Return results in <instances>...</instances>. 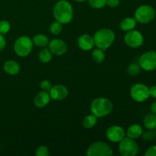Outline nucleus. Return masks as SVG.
<instances>
[{
    "label": "nucleus",
    "mask_w": 156,
    "mask_h": 156,
    "mask_svg": "<svg viewBox=\"0 0 156 156\" xmlns=\"http://www.w3.org/2000/svg\"><path fill=\"white\" fill-rule=\"evenodd\" d=\"M55 20L62 24H69L73 18L74 12L71 3L67 0H59L53 7Z\"/></svg>",
    "instance_id": "obj_1"
},
{
    "label": "nucleus",
    "mask_w": 156,
    "mask_h": 156,
    "mask_svg": "<svg viewBox=\"0 0 156 156\" xmlns=\"http://www.w3.org/2000/svg\"><path fill=\"white\" fill-rule=\"evenodd\" d=\"M114 105L107 98H97L92 101L90 106L91 114L97 117H104L109 115L113 111Z\"/></svg>",
    "instance_id": "obj_2"
},
{
    "label": "nucleus",
    "mask_w": 156,
    "mask_h": 156,
    "mask_svg": "<svg viewBox=\"0 0 156 156\" xmlns=\"http://www.w3.org/2000/svg\"><path fill=\"white\" fill-rule=\"evenodd\" d=\"M93 37L94 45L105 51L115 41V33L110 28H101L94 33Z\"/></svg>",
    "instance_id": "obj_3"
},
{
    "label": "nucleus",
    "mask_w": 156,
    "mask_h": 156,
    "mask_svg": "<svg viewBox=\"0 0 156 156\" xmlns=\"http://www.w3.org/2000/svg\"><path fill=\"white\" fill-rule=\"evenodd\" d=\"M33 46L32 39L27 36H21L15 40L14 43V51L17 56L26 57L31 53Z\"/></svg>",
    "instance_id": "obj_4"
},
{
    "label": "nucleus",
    "mask_w": 156,
    "mask_h": 156,
    "mask_svg": "<svg viewBox=\"0 0 156 156\" xmlns=\"http://www.w3.org/2000/svg\"><path fill=\"white\" fill-rule=\"evenodd\" d=\"M113 149L108 143L97 141L91 143L87 149L86 154L88 156H111Z\"/></svg>",
    "instance_id": "obj_5"
},
{
    "label": "nucleus",
    "mask_w": 156,
    "mask_h": 156,
    "mask_svg": "<svg viewBox=\"0 0 156 156\" xmlns=\"http://www.w3.org/2000/svg\"><path fill=\"white\" fill-rule=\"evenodd\" d=\"M155 9L149 5H143L138 7L134 14V18L140 24H149L155 18Z\"/></svg>",
    "instance_id": "obj_6"
},
{
    "label": "nucleus",
    "mask_w": 156,
    "mask_h": 156,
    "mask_svg": "<svg viewBox=\"0 0 156 156\" xmlns=\"http://www.w3.org/2000/svg\"><path fill=\"white\" fill-rule=\"evenodd\" d=\"M118 143V151L121 155L136 156L139 153L140 148L135 140L125 136Z\"/></svg>",
    "instance_id": "obj_7"
},
{
    "label": "nucleus",
    "mask_w": 156,
    "mask_h": 156,
    "mask_svg": "<svg viewBox=\"0 0 156 156\" xmlns=\"http://www.w3.org/2000/svg\"><path fill=\"white\" fill-rule=\"evenodd\" d=\"M130 96L135 101L144 102L149 98V88L143 83H136L130 88Z\"/></svg>",
    "instance_id": "obj_8"
},
{
    "label": "nucleus",
    "mask_w": 156,
    "mask_h": 156,
    "mask_svg": "<svg viewBox=\"0 0 156 156\" xmlns=\"http://www.w3.org/2000/svg\"><path fill=\"white\" fill-rule=\"evenodd\" d=\"M139 64L145 71L151 72L156 69V51L150 50L143 53L139 59Z\"/></svg>",
    "instance_id": "obj_9"
},
{
    "label": "nucleus",
    "mask_w": 156,
    "mask_h": 156,
    "mask_svg": "<svg viewBox=\"0 0 156 156\" xmlns=\"http://www.w3.org/2000/svg\"><path fill=\"white\" fill-rule=\"evenodd\" d=\"M125 44L130 48H138L143 45L144 37L141 32L136 30H132L126 32L123 37Z\"/></svg>",
    "instance_id": "obj_10"
},
{
    "label": "nucleus",
    "mask_w": 156,
    "mask_h": 156,
    "mask_svg": "<svg viewBox=\"0 0 156 156\" xmlns=\"http://www.w3.org/2000/svg\"><path fill=\"white\" fill-rule=\"evenodd\" d=\"M126 136V132L120 126L113 125L106 131V137L111 143H119Z\"/></svg>",
    "instance_id": "obj_11"
},
{
    "label": "nucleus",
    "mask_w": 156,
    "mask_h": 156,
    "mask_svg": "<svg viewBox=\"0 0 156 156\" xmlns=\"http://www.w3.org/2000/svg\"><path fill=\"white\" fill-rule=\"evenodd\" d=\"M50 50L53 55L56 56H62L64 55L67 51V44L64 41L59 38H54L49 42L48 44Z\"/></svg>",
    "instance_id": "obj_12"
},
{
    "label": "nucleus",
    "mask_w": 156,
    "mask_h": 156,
    "mask_svg": "<svg viewBox=\"0 0 156 156\" xmlns=\"http://www.w3.org/2000/svg\"><path fill=\"white\" fill-rule=\"evenodd\" d=\"M49 94H50L51 99L60 101L66 98L69 94V91L65 85L58 84V85L52 86V88L49 91Z\"/></svg>",
    "instance_id": "obj_13"
},
{
    "label": "nucleus",
    "mask_w": 156,
    "mask_h": 156,
    "mask_svg": "<svg viewBox=\"0 0 156 156\" xmlns=\"http://www.w3.org/2000/svg\"><path fill=\"white\" fill-rule=\"evenodd\" d=\"M78 46L84 51H89L94 47V37L88 34H84L78 38Z\"/></svg>",
    "instance_id": "obj_14"
},
{
    "label": "nucleus",
    "mask_w": 156,
    "mask_h": 156,
    "mask_svg": "<svg viewBox=\"0 0 156 156\" xmlns=\"http://www.w3.org/2000/svg\"><path fill=\"white\" fill-rule=\"evenodd\" d=\"M50 99L51 98H50L48 91H41L35 95L34 98V104L37 108H42L47 106L50 103Z\"/></svg>",
    "instance_id": "obj_15"
},
{
    "label": "nucleus",
    "mask_w": 156,
    "mask_h": 156,
    "mask_svg": "<svg viewBox=\"0 0 156 156\" xmlns=\"http://www.w3.org/2000/svg\"><path fill=\"white\" fill-rule=\"evenodd\" d=\"M3 69L7 74L11 75V76H15V75L18 74L20 69H21L19 63L16 61L12 60V59L5 62L4 65H3Z\"/></svg>",
    "instance_id": "obj_16"
},
{
    "label": "nucleus",
    "mask_w": 156,
    "mask_h": 156,
    "mask_svg": "<svg viewBox=\"0 0 156 156\" xmlns=\"http://www.w3.org/2000/svg\"><path fill=\"white\" fill-rule=\"evenodd\" d=\"M143 133V129L140 125L139 124H132L127 128L126 132V136L133 140L139 139L142 136Z\"/></svg>",
    "instance_id": "obj_17"
},
{
    "label": "nucleus",
    "mask_w": 156,
    "mask_h": 156,
    "mask_svg": "<svg viewBox=\"0 0 156 156\" xmlns=\"http://www.w3.org/2000/svg\"><path fill=\"white\" fill-rule=\"evenodd\" d=\"M137 21H136V19L132 17H127V18H123L121 21L120 24V29H121L123 31L127 32L129 30H133L134 28L136 26Z\"/></svg>",
    "instance_id": "obj_18"
},
{
    "label": "nucleus",
    "mask_w": 156,
    "mask_h": 156,
    "mask_svg": "<svg viewBox=\"0 0 156 156\" xmlns=\"http://www.w3.org/2000/svg\"><path fill=\"white\" fill-rule=\"evenodd\" d=\"M34 45L37 46V47H46L49 44V38L47 35L44 34H36L32 39Z\"/></svg>",
    "instance_id": "obj_19"
},
{
    "label": "nucleus",
    "mask_w": 156,
    "mask_h": 156,
    "mask_svg": "<svg viewBox=\"0 0 156 156\" xmlns=\"http://www.w3.org/2000/svg\"><path fill=\"white\" fill-rule=\"evenodd\" d=\"M143 123L146 129H156V114H149L145 117Z\"/></svg>",
    "instance_id": "obj_20"
},
{
    "label": "nucleus",
    "mask_w": 156,
    "mask_h": 156,
    "mask_svg": "<svg viewBox=\"0 0 156 156\" xmlns=\"http://www.w3.org/2000/svg\"><path fill=\"white\" fill-rule=\"evenodd\" d=\"M38 57H39L40 61L41 62H43V63H47V62H49L52 59L53 53H51V51H50L49 48L43 47L41 51L39 52Z\"/></svg>",
    "instance_id": "obj_21"
},
{
    "label": "nucleus",
    "mask_w": 156,
    "mask_h": 156,
    "mask_svg": "<svg viewBox=\"0 0 156 156\" xmlns=\"http://www.w3.org/2000/svg\"><path fill=\"white\" fill-rule=\"evenodd\" d=\"M98 117L94 116V114H91L89 115H87L82 120V126L85 129H91L94 127L97 123Z\"/></svg>",
    "instance_id": "obj_22"
},
{
    "label": "nucleus",
    "mask_w": 156,
    "mask_h": 156,
    "mask_svg": "<svg viewBox=\"0 0 156 156\" xmlns=\"http://www.w3.org/2000/svg\"><path fill=\"white\" fill-rule=\"evenodd\" d=\"M91 57H92V59L94 60V62L101 63L105 59V50L97 47V48L93 50L92 53H91Z\"/></svg>",
    "instance_id": "obj_23"
},
{
    "label": "nucleus",
    "mask_w": 156,
    "mask_h": 156,
    "mask_svg": "<svg viewBox=\"0 0 156 156\" xmlns=\"http://www.w3.org/2000/svg\"><path fill=\"white\" fill-rule=\"evenodd\" d=\"M140 69H141V67H140V64L137 63V62H131L127 66L126 72L129 76H134L140 73Z\"/></svg>",
    "instance_id": "obj_24"
},
{
    "label": "nucleus",
    "mask_w": 156,
    "mask_h": 156,
    "mask_svg": "<svg viewBox=\"0 0 156 156\" xmlns=\"http://www.w3.org/2000/svg\"><path fill=\"white\" fill-rule=\"evenodd\" d=\"M62 30V24L58 22V21H54L52 23L50 26V31L52 34L53 35H59Z\"/></svg>",
    "instance_id": "obj_25"
},
{
    "label": "nucleus",
    "mask_w": 156,
    "mask_h": 156,
    "mask_svg": "<svg viewBox=\"0 0 156 156\" xmlns=\"http://www.w3.org/2000/svg\"><path fill=\"white\" fill-rule=\"evenodd\" d=\"M88 4L93 9H100L107 5V0H88Z\"/></svg>",
    "instance_id": "obj_26"
},
{
    "label": "nucleus",
    "mask_w": 156,
    "mask_h": 156,
    "mask_svg": "<svg viewBox=\"0 0 156 156\" xmlns=\"http://www.w3.org/2000/svg\"><path fill=\"white\" fill-rule=\"evenodd\" d=\"M11 24L7 20H2L0 21V34H6L10 30Z\"/></svg>",
    "instance_id": "obj_27"
},
{
    "label": "nucleus",
    "mask_w": 156,
    "mask_h": 156,
    "mask_svg": "<svg viewBox=\"0 0 156 156\" xmlns=\"http://www.w3.org/2000/svg\"><path fill=\"white\" fill-rule=\"evenodd\" d=\"M37 156H48L49 155V149L45 146H40L37 149L35 152Z\"/></svg>",
    "instance_id": "obj_28"
},
{
    "label": "nucleus",
    "mask_w": 156,
    "mask_h": 156,
    "mask_svg": "<svg viewBox=\"0 0 156 156\" xmlns=\"http://www.w3.org/2000/svg\"><path fill=\"white\" fill-rule=\"evenodd\" d=\"M141 136L143 137V139L144 140H146V141H151V140H152L155 138V133L154 131H152V129H149V130L146 131V132H143Z\"/></svg>",
    "instance_id": "obj_29"
},
{
    "label": "nucleus",
    "mask_w": 156,
    "mask_h": 156,
    "mask_svg": "<svg viewBox=\"0 0 156 156\" xmlns=\"http://www.w3.org/2000/svg\"><path fill=\"white\" fill-rule=\"evenodd\" d=\"M52 86H53V85H52V83L49 80H43L40 83V87H41L42 91H48L49 92V91L52 88Z\"/></svg>",
    "instance_id": "obj_30"
},
{
    "label": "nucleus",
    "mask_w": 156,
    "mask_h": 156,
    "mask_svg": "<svg viewBox=\"0 0 156 156\" xmlns=\"http://www.w3.org/2000/svg\"><path fill=\"white\" fill-rule=\"evenodd\" d=\"M145 155L146 156H156V145L149 147V149L146 150V153H145Z\"/></svg>",
    "instance_id": "obj_31"
},
{
    "label": "nucleus",
    "mask_w": 156,
    "mask_h": 156,
    "mask_svg": "<svg viewBox=\"0 0 156 156\" xmlns=\"http://www.w3.org/2000/svg\"><path fill=\"white\" fill-rule=\"evenodd\" d=\"M120 0H107V5L111 8L117 7L120 5Z\"/></svg>",
    "instance_id": "obj_32"
},
{
    "label": "nucleus",
    "mask_w": 156,
    "mask_h": 156,
    "mask_svg": "<svg viewBox=\"0 0 156 156\" xmlns=\"http://www.w3.org/2000/svg\"><path fill=\"white\" fill-rule=\"evenodd\" d=\"M5 45H6L5 38L4 35L0 34V51L2 50L5 47Z\"/></svg>",
    "instance_id": "obj_33"
},
{
    "label": "nucleus",
    "mask_w": 156,
    "mask_h": 156,
    "mask_svg": "<svg viewBox=\"0 0 156 156\" xmlns=\"http://www.w3.org/2000/svg\"><path fill=\"white\" fill-rule=\"evenodd\" d=\"M149 95L154 98H156V85H153L149 88Z\"/></svg>",
    "instance_id": "obj_34"
},
{
    "label": "nucleus",
    "mask_w": 156,
    "mask_h": 156,
    "mask_svg": "<svg viewBox=\"0 0 156 156\" xmlns=\"http://www.w3.org/2000/svg\"><path fill=\"white\" fill-rule=\"evenodd\" d=\"M150 110H151V112H152V114H156V101L152 104V105H151L150 107Z\"/></svg>",
    "instance_id": "obj_35"
},
{
    "label": "nucleus",
    "mask_w": 156,
    "mask_h": 156,
    "mask_svg": "<svg viewBox=\"0 0 156 156\" xmlns=\"http://www.w3.org/2000/svg\"><path fill=\"white\" fill-rule=\"evenodd\" d=\"M76 2H85V0H75Z\"/></svg>",
    "instance_id": "obj_36"
}]
</instances>
